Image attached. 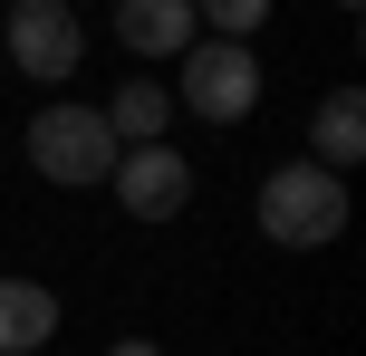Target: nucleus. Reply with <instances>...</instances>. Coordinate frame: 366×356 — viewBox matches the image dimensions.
Wrapping results in <instances>:
<instances>
[{"label":"nucleus","mask_w":366,"mask_h":356,"mask_svg":"<svg viewBox=\"0 0 366 356\" xmlns=\"http://www.w3.org/2000/svg\"><path fill=\"white\" fill-rule=\"evenodd\" d=\"M260 231H270L280 250H328L337 231H347V183H337L328 164H280L260 173Z\"/></svg>","instance_id":"f257e3e1"},{"label":"nucleus","mask_w":366,"mask_h":356,"mask_svg":"<svg viewBox=\"0 0 366 356\" xmlns=\"http://www.w3.org/2000/svg\"><path fill=\"white\" fill-rule=\"evenodd\" d=\"M174 116H202V126H251L260 116V49L251 39H193L174 77Z\"/></svg>","instance_id":"f03ea898"},{"label":"nucleus","mask_w":366,"mask_h":356,"mask_svg":"<svg viewBox=\"0 0 366 356\" xmlns=\"http://www.w3.org/2000/svg\"><path fill=\"white\" fill-rule=\"evenodd\" d=\"M29 164H39V183L87 193V183L116 173V135H107L97 106H39V116H29Z\"/></svg>","instance_id":"7ed1b4c3"},{"label":"nucleus","mask_w":366,"mask_h":356,"mask_svg":"<svg viewBox=\"0 0 366 356\" xmlns=\"http://www.w3.org/2000/svg\"><path fill=\"white\" fill-rule=\"evenodd\" d=\"M0 49H10L19 77H39V87H58V77L87 68V29H77L68 0H10V29H0Z\"/></svg>","instance_id":"20e7f679"},{"label":"nucleus","mask_w":366,"mask_h":356,"mask_svg":"<svg viewBox=\"0 0 366 356\" xmlns=\"http://www.w3.org/2000/svg\"><path fill=\"white\" fill-rule=\"evenodd\" d=\"M193 183L202 173L183 164L174 145H116V173H107V193L126 203V222H174V212L193 203Z\"/></svg>","instance_id":"39448f33"},{"label":"nucleus","mask_w":366,"mask_h":356,"mask_svg":"<svg viewBox=\"0 0 366 356\" xmlns=\"http://www.w3.org/2000/svg\"><path fill=\"white\" fill-rule=\"evenodd\" d=\"M116 39L135 58H183L202 39V19H193V0H116Z\"/></svg>","instance_id":"423d86ee"},{"label":"nucleus","mask_w":366,"mask_h":356,"mask_svg":"<svg viewBox=\"0 0 366 356\" xmlns=\"http://www.w3.org/2000/svg\"><path fill=\"white\" fill-rule=\"evenodd\" d=\"M309 164H328L337 173V183H347V173H357V154H366V96L357 87H328V96H318V126H309Z\"/></svg>","instance_id":"0eeeda50"},{"label":"nucleus","mask_w":366,"mask_h":356,"mask_svg":"<svg viewBox=\"0 0 366 356\" xmlns=\"http://www.w3.org/2000/svg\"><path fill=\"white\" fill-rule=\"evenodd\" d=\"M49 337H58V289L0 280V356H39Z\"/></svg>","instance_id":"6e6552de"},{"label":"nucleus","mask_w":366,"mask_h":356,"mask_svg":"<svg viewBox=\"0 0 366 356\" xmlns=\"http://www.w3.org/2000/svg\"><path fill=\"white\" fill-rule=\"evenodd\" d=\"M107 135L116 145H164V126H174V87H154V77H126V87L107 96Z\"/></svg>","instance_id":"1a4fd4ad"},{"label":"nucleus","mask_w":366,"mask_h":356,"mask_svg":"<svg viewBox=\"0 0 366 356\" xmlns=\"http://www.w3.org/2000/svg\"><path fill=\"white\" fill-rule=\"evenodd\" d=\"M193 19H202V39H251L270 19V0H193Z\"/></svg>","instance_id":"9d476101"},{"label":"nucleus","mask_w":366,"mask_h":356,"mask_svg":"<svg viewBox=\"0 0 366 356\" xmlns=\"http://www.w3.org/2000/svg\"><path fill=\"white\" fill-rule=\"evenodd\" d=\"M107 356H164V347H154V337H116Z\"/></svg>","instance_id":"9b49d317"},{"label":"nucleus","mask_w":366,"mask_h":356,"mask_svg":"<svg viewBox=\"0 0 366 356\" xmlns=\"http://www.w3.org/2000/svg\"><path fill=\"white\" fill-rule=\"evenodd\" d=\"M337 10H347V19H357V10H366V0H337Z\"/></svg>","instance_id":"f8f14e48"},{"label":"nucleus","mask_w":366,"mask_h":356,"mask_svg":"<svg viewBox=\"0 0 366 356\" xmlns=\"http://www.w3.org/2000/svg\"><path fill=\"white\" fill-rule=\"evenodd\" d=\"M68 10H77V0H68Z\"/></svg>","instance_id":"ddd939ff"}]
</instances>
